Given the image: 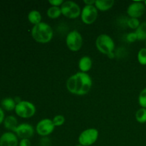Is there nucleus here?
Masks as SVG:
<instances>
[{
	"label": "nucleus",
	"mask_w": 146,
	"mask_h": 146,
	"mask_svg": "<svg viewBox=\"0 0 146 146\" xmlns=\"http://www.w3.org/2000/svg\"><path fill=\"white\" fill-rule=\"evenodd\" d=\"M93 81L89 74L77 72L73 74L66 81V88L71 94L76 96H84L91 89Z\"/></svg>",
	"instance_id": "1"
},
{
	"label": "nucleus",
	"mask_w": 146,
	"mask_h": 146,
	"mask_svg": "<svg viewBox=\"0 0 146 146\" xmlns=\"http://www.w3.org/2000/svg\"><path fill=\"white\" fill-rule=\"evenodd\" d=\"M31 35L36 42L46 44L52 40L54 31L49 24L41 21L39 24L33 26L31 30Z\"/></svg>",
	"instance_id": "2"
},
{
	"label": "nucleus",
	"mask_w": 146,
	"mask_h": 146,
	"mask_svg": "<svg viewBox=\"0 0 146 146\" xmlns=\"http://www.w3.org/2000/svg\"><path fill=\"white\" fill-rule=\"evenodd\" d=\"M96 46L101 54L108 56L113 52L115 43L109 35L102 34L97 37L96 40Z\"/></svg>",
	"instance_id": "3"
},
{
	"label": "nucleus",
	"mask_w": 146,
	"mask_h": 146,
	"mask_svg": "<svg viewBox=\"0 0 146 146\" xmlns=\"http://www.w3.org/2000/svg\"><path fill=\"white\" fill-rule=\"evenodd\" d=\"M15 113L22 118H30L34 116L36 111V108L33 103L29 101H21L17 104L14 109Z\"/></svg>",
	"instance_id": "4"
},
{
	"label": "nucleus",
	"mask_w": 146,
	"mask_h": 146,
	"mask_svg": "<svg viewBox=\"0 0 146 146\" xmlns=\"http://www.w3.org/2000/svg\"><path fill=\"white\" fill-rule=\"evenodd\" d=\"M99 133L96 128H91L83 131L78 136L79 145L82 146H91L97 141Z\"/></svg>",
	"instance_id": "5"
},
{
	"label": "nucleus",
	"mask_w": 146,
	"mask_h": 146,
	"mask_svg": "<svg viewBox=\"0 0 146 146\" xmlns=\"http://www.w3.org/2000/svg\"><path fill=\"white\" fill-rule=\"evenodd\" d=\"M61 14L68 19H76L81 16V9L77 3L74 1H65L60 7Z\"/></svg>",
	"instance_id": "6"
},
{
	"label": "nucleus",
	"mask_w": 146,
	"mask_h": 146,
	"mask_svg": "<svg viewBox=\"0 0 146 146\" xmlns=\"http://www.w3.org/2000/svg\"><path fill=\"white\" fill-rule=\"evenodd\" d=\"M66 44L68 49L72 51H78L83 46V37L79 31L73 30L70 31L66 38Z\"/></svg>",
	"instance_id": "7"
},
{
	"label": "nucleus",
	"mask_w": 146,
	"mask_h": 146,
	"mask_svg": "<svg viewBox=\"0 0 146 146\" xmlns=\"http://www.w3.org/2000/svg\"><path fill=\"white\" fill-rule=\"evenodd\" d=\"M98 10L95 5H85L81 9V19L85 24H92L98 18Z\"/></svg>",
	"instance_id": "8"
},
{
	"label": "nucleus",
	"mask_w": 146,
	"mask_h": 146,
	"mask_svg": "<svg viewBox=\"0 0 146 146\" xmlns=\"http://www.w3.org/2000/svg\"><path fill=\"white\" fill-rule=\"evenodd\" d=\"M55 127L52 120L50 118H43L37 123L35 131L40 136L46 137L52 133Z\"/></svg>",
	"instance_id": "9"
},
{
	"label": "nucleus",
	"mask_w": 146,
	"mask_h": 146,
	"mask_svg": "<svg viewBox=\"0 0 146 146\" xmlns=\"http://www.w3.org/2000/svg\"><path fill=\"white\" fill-rule=\"evenodd\" d=\"M35 131L32 125L28 123H22L19 124L14 133L20 139H30L34 136Z\"/></svg>",
	"instance_id": "10"
},
{
	"label": "nucleus",
	"mask_w": 146,
	"mask_h": 146,
	"mask_svg": "<svg viewBox=\"0 0 146 146\" xmlns=\"http://www.w3.org/2000/svg\"><path fill=\"white\" fill-rule=\"evenodd\" d=\"M145 6L142 1H133L127 8V14L131 18L138 19L143 15Z\"/></svg>",
	"instance_id": "11"
},
{
	"label": "nucleus",
	"mask_w": 146,
	"mask_h": 146,
	"mask_svg": "<svg viewBox=\"0 0 146 146\" xmlns=\"http://www.w3.org/2000/svg\"><path fill=\"white\" fill-rule=\"evenodd\" d=\"M19 138L14 132L7 131L0 136V146H19Z\"/></svg>",
	"instance_id": "12"
},
{
	"label": "nucleus",
	"mask_w": 146,
	"mask_h": 146,
	"mask_svg": "<svg viewBox=\"0 0 146 146\" xmlns=\"http://www.w3.org/2000/svg\"><path fill=\"white\" fill-rule=\"evenodd\" d=\"M92 59L88 56H84L78 61V68L80 71L87 73L92 68Z\"/></svg>",
	"instance_id": "13"
},
{
	"label": "nucleus",
	"mask_w": 146,
	"mask_h": 146,
	"mask_svg": "<svg viewBox=\"0 0 146 146\" xmlns=\"http://www.w3.org/2000/svg\"><path fill=\"white\" fill-rule=\"evenodd\" d=\"M3 124H4V128L11 132H14L16 128L19 125L17 118L14 115H8L5 117Z\"/></svg>",
	"instance_id": "14"
},
{
	"label": "nucleus",
	"mask_w": 146,
	"mask_h": 146,
	"mask_svg": "<svg viewBox=\"0 0 146 146\" xmlns=\"http://www.w3.org/2000/svg\"><path fill=\"white\" fill-rule=\"evenodd\" d=\"M114 1L113 0H96L95 7L98 10L106 11L112 8L114 5Z\"/></svg>",
	"instance_id": "15"
},
{
	"label": "nucleus",
	"mask_w": 146,
	"mask_h": 146,
	"mask_svg": "<svg viewBox=\"0 0 146 146\" xmlns=\"http://www.w3.org/2000/svg\"><path fill=\"white\" fill-rule=\"evenodd\" d=\"M16 106H17V103L15 102L14 98H10V97L4 98L1 101V107L7 111H14Z\"/></svg>",
	"instance_id": "16"
},
{
	"label": "nucleus",
	"mask_w": 146,
	"mask_h": 146,
	"mask_svg": "<svg viewBox=\"0 0 146 146\" xmlns=\"http://www.w3.org/2000/svg\"><path fill=\"white\" fill-rule=\"evenodd\" d=\"M41 14L38 10H31L28 14V20L33 26L41 22Z\"/></svg>",
	"instance_id": "17"
},
{
	"label": "nucleus",
	"mask_w": 146,
	"mask_h": 146,
	"mask_svg": "<svg viewBox=\"0 0 146 146\" xmlns=\"http://www.w3.org/2000/svg\"><path fill=\"white\" fill-rule=\"evenodd\" d=\"M138 40L139 41H145L146 40V21L141 23L138 28L135 31Z\"/></svg>",
	"instance_id": "18"
},
{
	"label": "nucleus",
	"mask_w": 146,
	"mask_h": 146,
	"mask_svg": "<svg viewBox=\"0 0 146 146\" xmlns=\"http://www.w3.org/2000/svg\"><path fill=\"white\" fill-rule=\"evenodd\" d=\"M46 14L47 16L50 19H55L58 18L62 14H61V8L59 7H54V6H51L48 9V10L46 11Z\"/></svg>",
	"instance_id": "19"
},
{
	"label": "nucleus",
	"mask_w": 146,
	"mask_h": 146,
	"mask_svg": "<svg viewBox=\"0 0 146 146\" xmlns=\"http://www.w3.org/2000/svg\"><path fill=\"white\" fill-rule=\"evenodd\" d=\"M135 119L140 123H146V108H141L136 111Z\"/></svg>",
	"instance_id": "20"
},
{
	"label": "nucleus",
	"mask_w": 146,
	"mask_h": 146,
	"mask_svg": "<svg viewBox=\"0 0 146 146\" xmlns=\"http://www.w3.org/2000/svg\"><path fill=\"white\" fill-rule=\"evenodd\" d=\"M137 58L140 64L146 66V48H142L139 50L137 55Z\"/></svg>",
	"instance_id": "21"
},
{
	"label": "nucleus",
	"mask_w": 146,
	"mask_h": 146,
	"mask_svg": "<svg viewBox=\"0 0 146 146\" xmlns=\"http://www.w3.org/2000/svg\"><path fill=\"white\" fill-rule=\"evenodd\" d=\"M127 26H128L129 28L132 29L136 30L138 28V27L141 24V22H140L139 19L136 18H128L127 19Z\"/></svg>",
	"instance_id": "22"
},
{
	"label": "nucleus",
	"mask_w": 146,
	"mask_h": 146,
	"mask_svg": "<svg viewBox=\"0 0 146 146\" xmlns=\"http://www.w3.org/2000/svg\"><path fill=\"white\" fill-rule=\"evenodd\" d=\"M138 104L141 108H146V87L144 88L138 96Z\"/></svg>",
	"instance_id": "23"
},
{
	"label": "nucleus",
	"mask_w": 146,
	"mask_h": 146,
	"mask_svg": "<svg viewBox=\"0 0 146 146\" xmlns=\"http://www.w3.org/2000/svg\"><path fill=\"white\" fill-rule=\"evenodd\" d=\"M52 121L56 127H59L64 124V123H65V118L62 115H56L54 117Z\"/></svg>",
	"instance_id": "24"
},
{
	"label": "nucleus",
	"mask_w": 146,
	"mask_h": 146,
	"mask_svg": "<svg viewBox=\"0 0 146 146\" xmlns=\"http://www.w3.org/2000/svg\"><path fill=\"white\" fill-rule=\"evenodd\" d=\"M126 40L129 43L135 42V41H137V40H138V37H137V35L136 34H135V31L128 33L126 35Z\"/></svg>",
	"instance_id": "25"
},
{
	"label": "nucleus",
	"mask_w": 146,
	"mask_h": 146,
	"mask_svg": "<svg viewBox=\"0 0 146 146\" xmlns=\"http://www.w3.org/2000/svg\"><path fill=\"white\" fill-rule=\"evenodd\" d=\"M64 1L63 0H49L48 3L54 7H61Z\"/></svg>",
	"instance_id": "26"
},
{
	"label": "nucleus",
	"mask_w": 146,
	"mask_h": 146,
	"mask_svg": "<svg viewBox=\"0 0 146 146\" xmlns=\"http://www.w3.org/2000/svg\"><path fill=\"white\" fill-rule=\"evenodd\" d=\"M19 146H31V143L30 139H21L19 143Z\"/></svg>",
	"instance_id": "27"
},
{
	"label": "nucleus",
	"mask_w": 146,
	"mask_h": 146,
	"mask_svg": "<svg viewBox=\"0 0 146 146\" xmlns=\"http://www.w3.org/2000/svg\"><path fill=\"white\" fill-rule=\"evenodd\" d=\"M4 119H5V114H4V111L1 106H0V125L4 123Z\"/></svg>",
	"instance_id": "28"
},
{
	"label": "nucleus",
	"mask_w": 146,
	"mask_h": 146,
	"mask_svg": "<svg viewBox=\"0 0 146 146\" xmlns=\"http://www.w3.org/2000/svg\"><path fill=\"white\" fill-rule=\"evenodd\" d=\"M84 3L85 5H95L96 1L94 0H84Z\"/></svg>",
	"instance_id": "29"
},
{
	"label": "nucleus",
	"mask_w": 146,
	"mask_h": 146,
	"mask_svg": "<svg viewBox=\"0 0 146 146\" xmlns=\"http://www.w3.org/2000/svg\"><path fill=\"white\" fill-rule=\"evenodd\" d=\"M108 56L111 58H114V56H115V54H114V53L113 52V53H111V54H110L109 55H108Z\"/></svg>",
	"instance_id": "30"
},
{
	"label": "nucleus",
	"mask_w": 146,
	"mask_h": 146,
	"mask_svg": "<svg viewBox=\"0 0 146 146\" xmlns=\"http://www.w3.org/2000/svg\"><path fill=\"white\" fill-rule=\"evenodd\" d=\"M144 4H145V6L146 7V1H144Z\"/></svg>",
	"instance_id": "31"
},
{
	"label": "nucleus",
	"mask_w": 146,
	"mask_h": 146,
	"mask_svg": "<svg viewBox=\"0 0 146 146\" xmlns=\"http://www.w3.org/2000/svg\"><path fill=\"white\" fill-rule=\"evenodd\" d=\"M76 146H82V145H76Z\"/></svg>",
	"instance_id": "32"
},
{
	"label": "nucleus",
	"mask_w": 146,
	"mask_h": 146,
	"mask_svg": "<svg viewBox=\"0 0 146 146\" xmlns=\"http://www.w3.org/2000/svg\"><path fill=\"white\" fill-rule=\"evenodd\" d=\"M145 48H146V40H145Z\"/></svg>",
	"instance_id": "33"
}]
</instances>
